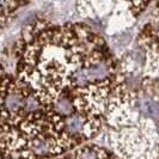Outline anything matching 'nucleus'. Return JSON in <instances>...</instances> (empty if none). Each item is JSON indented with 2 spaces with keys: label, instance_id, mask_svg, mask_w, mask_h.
I'll return each mask as SVG.
<instances>
[{
  "label": "nucleus",
  "instance_id": "f257e3e1",
  "mask_svg": "<svg viewBox=\"0 0 159 159\" xmlns=\"http://www.w3.org/2000/svg\"><path fill=\"white\" fill-rule=\"evenodd\" d=\"M15 56V75L37 97L55 156L102 135L112 99L128 84L103 36L88 24L36 19Z\"/></svg>",
  "mask_w": 159,
  "mask_h": 159
},
{
  "label": "nucleus",
  "instance_id": "f03ea898",
  "mask_svg": "<svg viewBox=\"0 0 159 159\" xmlns=\"http://www.w3.org/2000/svg\"><path fill=\"white\" fill-rule=\"evenodd\" d=\"M138 47L143 55V75L159 77V30L146 25L138 36Z\"/></svg>",
  "mask_w": 159,
  "mask_h": 159
},
{
  "label": "nucleus",
  "instance_id": "7ed1b4c3",
  "mask_svg": "<svg viewBox=\"0 0 159 159\" xmlns=\"http://www.w3.org/2000/svg\"><path fill=\"white\" fill-rule=\"evenodd\" d=\"M148 6L150 2H116L107 26V34L111 36L126 32Z\"/></svg>",
  "mask_w": 159,
  "mask_h": 159
},
{
  "label": "nucleus",
  "instance_id": "20e7f679",
  "mask_svg": "<svg viewBox=\"0 0 159 159\" xmlns=\"http://www.w3.org/2000/svg\"><path fill=\"white\" fill-rule=\"evenodd\" d=\"M24 5H26V2L23 1H0V23L2 30L11 20L10 18H12V16L17 12V10H19Z\"/></svg>",
  "mask_w": 159,
  "mask_h": 159
},
{
  "label": "nucleus",
  "instance_id": "39448f33",
  "mask_svg": "<svg viewBox=\"0 0 159 159\" xmlns=\"http://www.w3.org/2000/svg\"><path fill=\"white\" fill-rule=\"evenodd\" d=\"M158 159H159V158H158Z\"/></svg>",
  "mask_w": 159,
  "mask_h": 159
}]
</instances>
